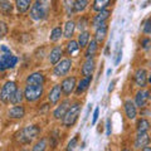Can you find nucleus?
Returning <instances> with one entry per match:
<instances>
[{"instance_id": "obj_1", "label": "nucleus", "mask_w": 151, "mask_h": 151, "mask_svg": "<svg viewBox=\"0 0 151 151\" xmlns=\"http://www.w3.org/2000/svg\"><path fill=\"white\" fill-rule=\"evenodd\" d=\"M40 132V129L34 125H29L25 129H23L19 134L17 135L18 141H20L22 144H30Z\"/></svg>"}, {"instance_id": "obj_2", "label": "nucleus", "mask_w": 151, "mask_h": 151, "mask_svg": "<svg viewBox=\"0 0 151 151\" xmlns=\"http://www.w3.org/2000/svg\"><path fill=\"white\" fill-rule=\"evenodd\" d=\"M79 111H81V105L77 102V103H73L72 106L69 107L68 112L65 113V116L63 117V126L65 127H70L76 124V121L78 119V115H79Z\"/></svg>"}, {"instance_id": "obj_3", "label": "nucleus", "mask_w": 151, "mask_h": 151, "mask_svg": "<svg viewBox=\"0 0 151 151\" xmlns=\"http://www.w3.org/2000/svg\"><path fill=\"white\" fill-rule=\"evenodd\" d=\"M47 4L48 3H45V1H35L32 5L30 17L34 20H40V19L47 17V14H48V5Z\"/></svg>"}, {"instance_id": "obj_4", "label": "nucleus", "mask_w": 151, "mask_h": 151, "mask_svg": "<svg viewBox=\"0 0 151 151\" xmlns=\"http://www.w3.org/2000/svg\"><path fill=\"white\" fill-rule=\"evenodd\" d=\"M42 94H43V86H30V84H27L24 88V97L29 102H34L37 100H39Z\"/></svg>"}, {"instance_id": "obj_5", "label": "nucleus", "mask_w": 151, "mask_h": 151, "mask_svg": "<svg viewBox=\"0 0 151 151\" xmlns=\"http://www.w3.org/2000/svg\"><path fill=\"white\" fill-rule=\"evenodd\" d=\"M17 89H18V87H17V83H15V82H13V81L6 82V83L3 86L1 93H0V98H1V101H3L4 103L10 102L12 97L14 96V93L17 92Z\"/></svg>"}, {"instance_id": "obj_6", "label": "nucleus", "mask_w": 151, "mask_h": 151, "mask_svg": "<svg viewBox=\"0 0 151 151\" xmlns=\"http://www.w3.org/2000/svg\"><path fill=\"white\" fill-rule=\"evenodd\" d=\"M18 63V58L12 53H3L0 58V70L4 72L6 68H13Z\"/></svg>"}, {"instance_id": "obj_7", "label": "nucleus", "mask_w": 151, "mask_h": 151, "mask_svg": "<svg viewBox=\"0 0 151 151\" xmlns=\"http://www.w3.org/2000/svg\"><path fill=\"white\" fill-rule=\"evenodd\" d=\"M70 67H72V60H70L69 58L62 59V60H60V62L54 67L53 73H54L55 77H62V76H65V74L69 72Z\"/></svg>"}, {"instance_id": "obj_8", "label": "nucleus", "mask_w": 151, "mask_h": 151, "mask_svg": "<svg viewBox=\"0 0 151 151\" xmlns=\"http://www.w3.org/2000/svg\"><path fill=\"white\" fill-rule=\"evenodd\" d=\"M44 81H45L44 76L39 72L32 73L27 77V84H30V86H43Z\"/></svg>"}, {"instance_id": "obj_9", "label": "nucleus", "mask_w": 151, "mask_h": 151, "mask_svg": "<svg viewBox=\"0 0 151 151\" xmlns=\"http://www.w3.org/2000/svg\"><path fill=\"white\" fill-rule=\"evenodd\" d=\"M76 82H77V79H76V77H68V78H65V79H63V82H62V91H63V93L64 94H70L73 92V89H74V87H76Z\"/></svg>"}, {"instance_id": "obj_10", "label": "nucleus", "mask_w": 151, "mask_h": 151, "mask_svg": "<svg viewBox=\"0 0 151 151\" xmlns=\"http://www.w3.org/2000/svg\"><path fill=\"white\" fill-rule=\"evenodd\" d=\"M69 107H70V103H69V101H68V100L63 101L62 103H60V106H58V107H57L55 110H54V112H53V116L55 117L57 120H59V119H62V120H63V117L65 116V113L68 112Z\"/></svg>"}, {"instance_id": "obj_11", "label": "nucleus", "mask_w": 151, "mask_h": 151, "mask_svg": "<svg viewBox=\"0 0 151 151\" xmlns=\"http://www.w3.org/2000/svg\"><path fill=\"white\" fill-rule=\"evenodd\" d=\"M62 86L60 84H55L53 86V88L50 89V92L48 94V100L50 103H57L60 100V96H62Z\"/></svg>"}, {"instance_id": "obj_12", "label": "nucleus", "mask_w": 151, "mask_h": 151, "mask_svg": "<svg viewBox=\"0 0 151 151\" xmlns=\"http://www.w3.org/2000/svg\"><path fill=\"white\" fill-rule=\"evenodd\" d=\"M135 82L141 88H144L146 86V83H147V76H146V70L145 69L139 68L137 70H136V73H135Z\"/></svg>"}, {"instance_id": "obj_13", "label": "nucleus", "mask_w": 151, "mask_h": 151, "mask_svg": "<svg viewBox=\"0 0 151 151\" xmlns=\"http://www.w3.org/2000/svg\"><path fill=\"white\" fill-rule=\"evenodd\" d=\"M107 30H108L107 23H103V24H101V25L96 29V35H94V40H96L97 43H102V42L105 40L106 35H107Z\"/></svg>"}, {"instance_id": "obj_14", "label": "nucleus", "mask_w": 151, "mask_h": 151, "mask_svg": "<svg viewBox=\"0 0 151 151\" xmlns=\"http://www.w3.org/2000/svg\"><path fill=\"white\" fill-rule=\"evenodd\" d=\"M150 98V91H145V89H141V91H139L137 93H136V97H135V103L136 106L139 107H142L146 101H147Z\"/></svg>"}, {"instance_id": "obj_15", "label": "nucleus", "mask_w": 151, "mask_h": 151, "mask_svg": "<svg viewBox=\"0 0 151 151\" xmlns=\"http://www.w3.org/2000/svg\"><path fill=\"white\" fill-rule=\"evenodd\" d=\"M110 14H111V12H110V10H102V12H100L96 17L93 18L92 25H93V27H96V28H98L101 24H103V23H106V19H107L108 17H110Z\"/></svg>"}, {"instance_id": "obj_16", "label": "nucleus", "mask_w": 151, "mask_h": 151, "mask_svg": "<svg viewBox=\"0 0 151 151\" xmlns=\"http://www.w3.org/2000/svg\"><path fill=\"white\" fill-rule=\"evenodd\" d=\"M25 115V110L23 106H14L8 111V116L10 119H23Z\"/></svg>"}, {"instance_id": "obj_17", "label": "nucleus", "mask_w": 151, "mask_h": 151, "mask_svg": "<svg viewBox=\"0 0 151 151\" xmlns=\"http://www.w3.org/2000/svg\"><path fill=\"white\" fill-rule=\"evenodd\" d=\"M150 142V137L149 135L146 134V132H144V134H137V136H136V140H135V147H146V146L149 145Z\"/></svg>"}, {"instance_id": "obj_18", "label": "nucleus", "mask_w": 151, "mask_h": 151, "mask_svg": "<svg viewBox=\"0 0 151 151\" xmlns=\"http://www.w3.org/2000/svg\"><path fill=\"white\" fill-rule=\"evenodd\" d=\"M60 57H62V48L60 47H54L53 49L50 50V54H49V62L52 64H58L59 60H60Z\"/></svg>"}, {"instance_id": "obj_19", "label": "nucleus", "mask_w": 151, "mask_h": 151, "mask_svg": "<svg viewBox=\"0 0 151 151\" xmlns=\"http://www.w3.org/2000/svg\"><path fill=\"white\" fill-rule=\"evenodd\" d=\"M125 112H126L127 119L134 120L136 117V106L134 105V102H132L131 100H127L125 102Z\"/></svg>"}, {"instance_id": "obj_20", "label": "nucleus", "mask_w": 151, "mask_h": 151, "mask_svg": "<svg viewBox=\"0 0 151 151\" xmlns=\"http://www.w3.org/2000/svg\"><path fill=\"white\" fill-rule=\"evenodd\" d=\"M93 69H94V60L87 59L86 62H84V64L82 65V74L84 77H91Z\"/></svg>"}, {"instance_id": "obj_21", "label": "nucleus", "mask_w": 151, "mask_h": 151, "mask_svg": "<svg viewBox=\"0 0 151 151\" xmlns=\"http://www.w3.org/2000/svg\"><path fill=\"white\" fill-rule=\"evenodd\" d=\"M111 4L110 0H94L93 1V10H96V12H102V10H106V6H108Z\"/></svg>"}, {"instance_id": "obj_22", "label": "nucleus", "mask_w": 151, "mask_h": 151, "mask_svg": "<svg viewBox=\"0 0 151 151\" xmlns=\"http://www.w3.org/2000/svg\"><path fill=\"white\" fill-rule=\"evenodd\" d=\"M91 79H92V76L91 77H84V78H82L81 81H79L78 86H77V94L86 91V89L88 88V86H89V83H91Z\"/></svg>"}, {"instance_id": "obj_23", "label": "nucleus", "mask_w": 151, "mask_h": 151, "mask_svg": "<svg viewBox=\"0 0 151 151\" xmlns=\"http://www.w3.org/2000/svg\"><path fill=\"white\" fill-rule=\"evenodd\" d=\"M74 29H76V24H74V22L68 20L67 23H65V25H64V37L67 38V39H69V38H72L73 33H74Z\"/></svg>"}, {"instance_id": "obj_24", "label": "nucleus", "mask_w": 151, "mask_h": 151, "mask_svg": "<svg viewBox=\"0 0 151 151\" xmlns=\"http://www.w3.org/2000/svg\"><path fill=\"white\" fill-rule=\"evenodd\" d=\"M15 5H17V9H18L19 13H24L29 9L32 3H30V0H17Z\"/></svg>"}, {"instance_id": "obj_25", "label": "nucleus", "mask_w": 151, "mask_h": 151, "mask_svg": "<svg viewBox=\"0 0 151 151\" xmlns=\"http://www.w3.org/2000/svg\"><path fill=\"white\" fill-rule=\"evenodd\" d=\"M137 132L139 134H144V132H147L150 129V122L146 119H141L137 121Z\"/></svg>"}, {"instance_id": "obj_26", "label": "nucleus", "mask_w": 151, "mask_h": 151, "mask_svg": "<svg viewBox=\"0 0 151 151\" xmlns=\"http://www.w3.org/2000/svg\"><path fill=\"white\" fill-rule=\"evenodd\" d=\"M88 40H89V33H88V32H82L81 34L78 35V44H79V47H81V48H84V47H87Z\"/></svg>"}, {"instance_id": "obj_27", "label": "nucleus", "mask_w": 151, "mask_h": 151, "mask_svg": "<svg viewBox=\"0 0 151 151\" xmlns=\"http://www.w3.org/2000/svg\"><path fill=\"white\" fill-rule=\"evenodd\" d=\"M96 52H97V42L96 40H91V43L88 44L87 53H86L87 59H92V57L96 54Z\"/></svg>"}, {"instance_id": "obj_28", "label": "nucleus", "mask_w": 151, "mask_h": 151, "mask_svg": "<svg viewBox=\"0 0 151 151\" xmlns=\"http://www.w3.org/2000/svg\"><path fill=\"white\" fill-rule=\"evenodd\" d=\"M23 98H25L24 97V92L22 91V89H17V92L14 93V96L12 97V100H10V102L13 103V105H18V103H20L22 101H23Z\"/></svg>"}, {"instance_id": "obj_29", "label": "nucleus", "mask_w": 151, "mask_h": 151, "mask_svg": "<svg viewBox=\"0 0 151 151\" xmlns=\"http://www.w3.org/2000/svg\"><path fill=\"white\" fill-rule=\"evenodd\" d=\"M62 29H60L59 27H55L53 30H52V33H50V37H49V39H50V42H58L59 39H60V37H62Z\"/></svg>"}, {"instance_id": "obj_30", "label": "nucleus", "mask_w": 151, "mask_h": 151, "mask_svg": "<svg viewBox=\"0 0 151 151\" xmlns=\"http://www.w3.org/2000/svg\"><path fill=\"white\" fill-rule=\"evenodd\" d=\"M0 8H1L3 14H10L13 10V5L10 1H0Z\"/></svg>"}, {"instance_id": "obj_31", "label": "nucleus", "mask_w": 151, "mask_h": 151, "mask_svg": "<svg viewBox=\"0 0 151 151\" xmlns=\"http://www.w3.org/2000/svg\"><path fill=\"white\" fill-rule=\"evenodd\" d=\"M87 5H88L87 0H77V1H74V12H82L86 9Z\"/></svg>"}, {"instance_id": "obj_32", "label": "nucleus", "mask_w": 151, "mask_h": 151, "mask_svg": "<svg viewBox=\"0 0 151 151\" xmlns=\"http://www.w3.org/2000/svg\"><path fill=\"white\" fill-rule=\"evenodd\" d=\"M45 149H47V140L42 139L34 145V147H33L32 151H45Z\"/></svg>"}, {"instance_id": "obj_33", "label": "nucleus", "mask_w": 151, "mask_h": 151, "mask_svg": "<svg viewBox=\"0 0 151 151\" xmlns=\"http://www.w3.org/2000/svg\"><path fill=\"white\" fill-rule=\"evenodd\" d=\"M78 49H79L78 42H76V40H70V42H68V44H67V50H68V53H69V54H72V53H74V52H77Z\"/></svg>"}, {"instance_id": "obj_34", "label": "nucleus", "mask_w": 151, "mask_h": 151, "mask_svg": "<svg viewBox=\"0 0 151 151\" xmlns=\"http://www.w3.org/2000/svg\"><path fill=\"white\" fill-rule=\"evenodd\" d=\"M65 4V10H67V15L70 17L74 12V1H64Z\"/></svg>"}, {"instance_id": "obj_35", "label": "nucleus", "mask_w": 151, "mask_h": 151, "mask_svg": "<svg viewBox=\"0 0 151 151\" xmlns=\"http://www.w3.org/2000/svg\"><path fill=\"white\" fill-rule=\"evenodd\" d=\"M77 141H78V137H77V136H74V137L69 141L68 149H67V150H68V151H73V149L76 147V145H77Z\"/></svg>"}, {"instance_id": "obj_36", "label": "nucleus", "mask_w": 151, "mask_h": 151, "mask_svg": "<svg viewBox=\"0 0 151 151\" xmlns=\"http://www.w3.org/2000/svg\"><path fill=\"white\" fill-rule=\"evenodd\" d=\"M98 113H100V108H96L94 110V112H93V117H92V125H94L97 122V120H98Z\"/></svg>"}, {"instance_id": "obj_37", "label": "nucleus", "mask_w": 151, "mask_h": 151, "mask_svg": "<svg viewBox=\"0 0 151 151\" xmlns=\"http://www.w3.org/2000/svg\"><path fill=\"white\" fill-rule=\"evenodd\" d=\"M86 25H87V19H84V18L79 19V22H78V28L79 29H84Z\"/></svg>"}, {"instance_id": "obj_38", "label": "nucleus", "mask_w": 151, "mask_h": 151, "mask_svg": "<svg viewBox=\"0 0 151 151\" xmlns=\"http://www.w3.org/2000/svg\"><path fill=\"white\" fill-rule=\"evenodd\" d=\"M0 28H1V33H0V35L4 37V35L6 34V30H8L6 29V24L4 22H1V23H0Z\"/></svg>"}, {"instance_id": "obj_39", "label": "nucleus", "mask_w": 151, "mask_h": 151, "mask_svg": "<svg viewBox=\"0 0 151 151\" xmlns=\"http://www.w3.org/2000/svg\"><path fill=\"white\" fill-rule=\"evenodd\" d=\"M144 32H145V34H150L151 33V20H149L147 23H146V25L144 28Z\"/></svg>"}, {"instance_id": "obj_40", "label": "nucleus", "mask_w": 151, "mask_h": 151, "mask_svg": "<svg viewBox=\"0 0 151 151\" xmlns=\"http://www.w3.org/2000/svg\"><path fill=\"white\" fill-rule=\"evenodd\" d=\"M150 43H151V42H150L149 38H145V39L142 40V47H144V49H147L149 45H150Z\"/></svg>"}, {"instance_id": "obj_41", "label": "nucleus", "mask_w": 151, "mask_h": 151, "mask_svg": "<svg viewBox=\"0 0 151 151\" xmlns=\"http://www.w3.org/2000/svg\"><path fill=\"white\" fill-rule=\"evenodd\" d=\"M106 127H107V132H106V134H107L108 136H110V135H111V120H110V119H107Z\"/></svg>"}, {"instance_id": "obj_42", "label": "nucleus", "mask_w": 151, "mask_h": 151, "mask_svg": "<svg viewBox=\"0 0 151 151\" xmlns=\"http://www.w3.org/2000/svg\"><path fill=\"white\" fill-rule=\"evenodd\" d=\"M1 52H3V53H12L10 49H9L6 45H1Z\"/></svg>"}, {"instance_id": "obj_43", "label": "nucleus", "mask_w": 151, "mask_h": 151, "mask_svg": "<svg viewBox=\"0 0 151 151\" xmlns=\"http://www.w3.org/2000/svg\"><path fill=\"white\" fill-rule=\"evenodd\" d=\"M121 55H122V52L120 50V52H119V53H117V58H116V60H115V63H116V64H119V63H120V59H121Z\"/></svg>"}, {"instance_id": "obj_44", "label": "nucleus", "mask_w": 151, "mask_h": 151, "mask_svg": "<svg viewBox=\"0 0 151 151\" xmlns=\"http://www.w3.org/2000/svg\"><path fill=\"white\" fill-rule=\"evenodd\" d=\"M116 84V79H113V81L111 82V84H110V87H108V92H111L112 89H113V86Z\"/></svg>"}, {"instance_id": "obj_45", "label": "nucleus", "mask_w": 151, "mask_h": 151, "mask_svg": "<svg viewBox=\"0 0 151 151\" xmlns=\"http://www.w3.org/2000/svg\"><path fill=\"white\" fill-rule=\"evenodd\" d=\"M142 151H151V147H149V146H146V147L142 149Z\"/></svg>"}, {"instance_id": "obj_46", "label": "nucleus", "mask_w": 151, "mask_h": 151, "mask_svg": "<svg viewBox=\"0 0 151 151\" xmlns=\"http://www.w3.org/2000/svg\"><path fill=\"white\" fill-rule=\"evenodd\" d=\"M147 81H149V82H150V83H151V76H150V77H149V78H147Z\"/></svg>"}, {"instance_id": "obj_47", "label": "nucleus", "mask_w": 151, "mask_h": 151, "mask_svg": "<svg viewBox=\"0 0 151 151\" xmlns=\"http://www.w3.org/2000/svg\"><path fill=\"white\" fill-rule=\"evenodd\" d=\"M22 151H28V150H22Z\"/></svg>"}, {"instance_id": "obj_48", "label": "nucleus", "mask_w": 151, "mask_h": 151, "mask_svg": "<svg viewBox=\"0 0 151 151\" xmlns=\"http://www.w3.org/2000/svg\"><path fill=\"white\" fill-rule=\"evenodd\" d=\"M125 151H129V150H125Z\"/></svg>"}]
</instances>
